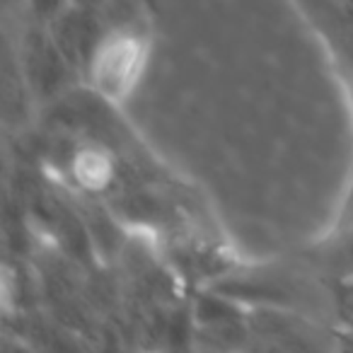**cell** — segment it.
<instances>
[{
	"instance_id": "cell-1",
	"label": "cell",
	"mask_w": 353,
	"mask_h": 353,
	"mask_svg": "<svg viewBox=\"0 0 353 353\" xmlns=\"http://www.w3.org/2000/svg\"><path fill=\"white\" fill-rule=\"evenodd\" d=\"M145 63V41L133 32H117L97 41L90 59L92 85L104 97L119 99L128 94Z\"/></svg>"
},
{
	"instance_id": "cell-2",
	"label": "cell",
	"mask_w": 353,
	"mask_h": 353,
	"mask_svg": "<svg viewBox=\"0 0 353 353\" xmlns=\"http://www.w3.org/2000/svg\"><path fill=\"white\" fill-rule=\"evenodd\" d=\"M75 176L85 189H102L112 182V162L97 148H85L75 155Z\"/></svg>"
}]
</instances>
